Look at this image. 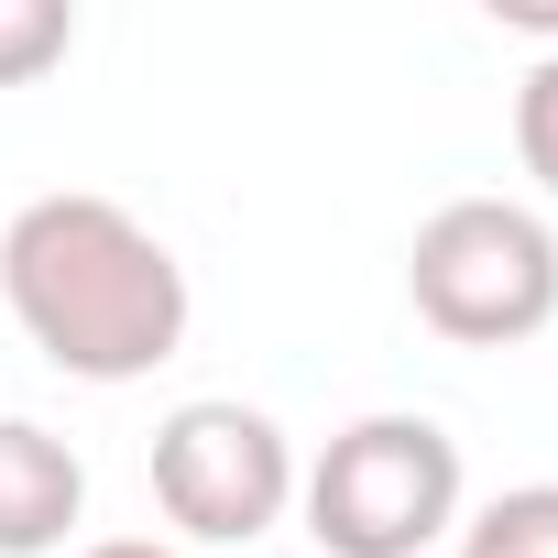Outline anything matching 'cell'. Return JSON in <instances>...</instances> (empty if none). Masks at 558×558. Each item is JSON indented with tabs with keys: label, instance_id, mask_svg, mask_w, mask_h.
Instances as JSON below:
<instances>
[{
	"label": "cell",
	"instance_id": "obj_5",
	"mask_svg": "<svg viewBox=\"0 0 558 558\" xmlns=\"http://www.w3.org/2000/svg\"><path fill=\"white\" fill-rule=\"evenodd\" d=\"M77 514H88V460L34 416H0V558H56Z\"/></svg>",
	"mask_w": 558,
	"mask_h": 558
},
{
	"label": "cell",
	"instance_id": "obj_4",
	"mask_svg": "<svg viewBox=\"0 0 558 558\" xmlns=\"http://www.w3.org/2000/svg\"><path fill=\"white\" fill-rule=\"evenodd\" d=\"M296 482H307L296 438L274 427L263 405H241V395H197V405H175V416L154 427V504H165V525L197 536V547H252V536H274V525L296 514Z\"/></svg>",
	"mask_w": 558,
	"mask_h": 558
},
{
	"label": "cell",
	"instance_id": "obj_7",
	"mask_svg": "<svg viewBox=\"0 0 558 558\" xmlns=\"http://www.w3.org/2000/svg\"><path fill=\"white\" fill-rule=\"evenodd\" d=\"M66 45H77V12H66V0H0V88L56 77Z\"/></svg>",
	"mask_w": 558,
	"mask_h": 558
},
{
	"label": "cell",
	"instance_id": "obj_1",
	"mask_svg": "<svg viewBox=\"0 0 558 558\" xmlns=\"http://www.w3.org/2000/svg\"><path fill=\"white\" fill-rule=\"evenodd\" d=\"M0 307L23 318V340L77 373V384H143L154 362L186 351V263L88 186H56L12 208L0 230Z\"/></svg>",
	"mask_w": 558,
	"mask_h": 558
},
{
	"label": "cell",
	"instance_id": "obj_3",
	"mask_svg": "<svg viewBox=\"0 0 558 558\" xmlns=\"http://www.w3.org/2000/svg\"><path fill=\"white\" fill-rule=\"evenodd\" d=\"M405 296L460 351H514L558 318V230L514 197H449L416 219Z\"/></svg>",
	"mask_w": 558,
	"mask_h": 558
},
{
	"label": "cell",
	"instance_id": "obj_8",
	"mask_svg": "<svg viewBox=\"0 0 558 558\" xmlns=\"http://www.w3.org/2000/svg\"><path fill=\"white\" fill-rule=\"evenodd\" d=\"M514 165L558 197V56H536L525 88H514Z\"/></svg>",
	"mask_w": 558,
	"mask_h": 558
},
{
	"label": "cell",
	"instance_id": "obj_6",
	"mask_svg": "<svg viewBox=\"0 0 558 558\" xmlns=\"http://www.w3.org/2000/svg\"><path fill=\"white\" fill-rule=\"evenodd\" d=\"M460 558H558V482H514L460 525Z\"/></svg>",
	"mask_w": 558,
	"mask_h": 558
},
{
	"label": "cell",
	"instance_id": "obj_9",
	"mask_svg": "<svg viewBox=\"0 0 558 558\" xmlns=\"http://www.w3.org/2000/svg\"><path fill=\"white\" fill-rule=\"evenodd\" d=\"M88 558H186V547H165V536H99Z\"/></svg>",
	"mask_w": 558,
	"mask_h": 558
},
{
	"label": "cell",
	"instance_id": "obj_2",
	"mask_svg": "<svg viewBox=\"0 0 558 558\" xmlns=\"http://www.w3.org/2000/svg\"><path fill=\"white\" fill-rule=\"evenodd\" d=\"M296 504L329 558H427L460 536V438L438 416H362L307 460Z\"/></svg>",
	"mask_w": 558,
	"mask_h": 558
}]
</instances>
